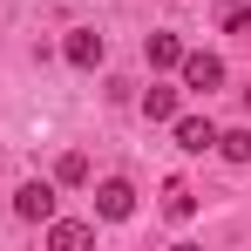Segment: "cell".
Listing matches in <instances>:
<instances>
[{
    "label": "cell",
    "instance_id": "cell-1",
    "mask_svg": "<svg viewBox=\"0 0 251 251\" xmlns=\"http://www.w3.org/2000/svg\"><path fill=\"white\" fill-rule=\"evenodd\" d=\"M176 75H183V88H197V95H210V88H224V61H217L210 48H183Z\"/></svg>",
    "mask_w": 251,
    "mask_h": 251
},
{
    "label": "cell",
    "instance_id": "cell-2",
    "mask_svg": "<svg viewBox=\"0 0 251 251\" xmlns=\"http://www.w3.org/2000/svg\"><path fill=\"white\" fill-rule=\"evenodd\" d=\"M129 210H136V183H129V176H102V183H95V217L123 224Z\"/></svg>",
    "mask_w": 251,
    "mask_h": 251
},
{
    "label": "cell",
    "instance_id": "cell-3",
    "mask_svg": "<svg viewBox=\"0 0 251 251\" xmlns=\"http://www.w3.org/2000/svg\"><path fill=\"white\" fill-rule=\"evenodd\" d=\"M14 217H21V224H48V217H54V183H41V176L21 183V190H14Z\"/></svg>",
    "mask_w": 251,
    "mask_h": 251
},
{
    "label": "cell",
    "instance_id": "cell-4",
    "mask_svg": "<svg viewBox=\"0 0 251 251\" xmlns=\"http://www.w3.org/2000/svg\"><path fill=\"white\" fill-rule=\"evenodd\" d=\"M176 150H190V156H204V150H217V123L210 116H176Z\"/></svg>",
    "mask_w": 251,
    "mask_h": 251
},
{
    "label": "cell",
    "instance_id": "cell-5",
    "mask_svg": "<svg viewBox=\"0 0 251 251\" xmlns=\"http://www.w3.org/2000/svg\"><path fill=\"white\" fill-rule=\"evenodd\" d=\"M61 54H68V68H102V54H109V41H102L95 27H75V34L61 41Z\"/></svg>",
    "mask_w": 251,
    "mask_h": 251
},
{
    "label": "cell",
    "instance_id": "cell-6",
    "mask_svg": "<svg viewBox=\"0 0 251 251\" xmlns=\"http://www.w3.org/2000/svg\"><path fill=\"white\" fill-rule=\"evenodd\" d=\"M163 217H170V224H190V217H197V190H190L183 176L163 183Z\"/></svg>",
    "mask_w": 251,
    "mask_h": 251
},
{
    "label": "cell",
    "instance_id": "cell-7",
    "mask_svg": "<svg viewBox=\"0 0 251 251\" xmlns=\"http://www.w3.org/2000/svg\"><path fill=\"white\" fill-rule=\"evenodd\" d=\"M95 238V224H75V217H48V245L54 251H75V245H88Z\"/></svg>",
    "mask_w": 251,
    "mask_h": 251
},
{
    "label": "cell",
    "instance_id": "cell-8",
    "mask_svg": "<svg viewBox=\"0 0 251 251\" xmlns=\"http://www.w3.org/2000/svg\"><path fill=\"white\" fill-rule=\"evenodd\" d=\"M143 61H150V68H176V61H183V41H176V34H143Z\"/></svg>",
    "mask_w": 251,
    "mask_h": 251
},
{
    "label": "cell",
    "instance_id": "cell-9",
    "mask_svg": "<svg viewBox=\"0 0 251 251\" xmlns=\"http://www.w3.org/2000/svg\"><path fill=\"white\" fill-rule=\"evenodd\" d=\"M143 116L150 123H176V88H143Z\"/></svg>",
    "mask_w": 251,
    "mask_h": 251
},
{
    "label": "cell",
    "instance_id": "cell-10",
    "mask_svg": "<svg viewBox=\"0 0 251 251\" xmlns=\"http://www.w3.org/2000/svg\"><path fill=\"white\" fill-rule=\"evenodd\" d=\"M217 156L224 163H251V129H217Z\"/></svg>",
    "mask_w": 251,
    "mask_h": 251
},
{
    "label": "cell",
    "instance_id": "cell-11",
    "mask_svg": "<svg viewBox=\"0 0 251 251\" xmlns=\"http://www.w3.org/2000/svg\"><path fill=\"white\" fill-rule=\"evenodd\" d=\"M54 183H68V190H82V183H88V156H82V150H68V156L54 163Z\"/></svg>",
    "mask_w": 251,
    "mask_h": 251
},
{
    "label": "cell",
    "instance_id": "cell-12",
    "mask_svg": "<svg viewBox=\"0 0 251 251\" xmlns=\"http://www.w3.org/2000/svg\"><path fill=\"white\" fill-rule=\"evenodd\" d=\"M217 27H224V34H251V0H224Z\"/></svg>",
    "mask_w": 251,
    "mask_h": 251
},
{
    "label": "cell",
    "instance_id": "cell-13",
    "mask_svg": "<svg viewBox=\"0 0 251 251\" xmlns=\"http://www.w3.org/2000/svg\"><path fill=\"white\" fill-rule=\"evenodd\" d=\"M245 109H251V82H245Z\"/></svg>",
    "mask_w": 251,
    "mask_h": 251
}]
</instances>
